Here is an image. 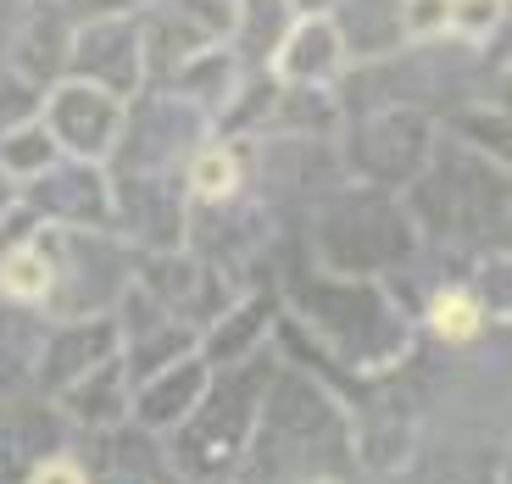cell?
<instances>
[{
  "label": "cell",
  "mask_w": 512,
  "mask_h": 484,
  "mask_svg": "<svg viewBox=\"0 0 512 484\" xmlns=\"http://www.w3.org/2000/svg\"><path fill=\"white\" fill-rule=\"evenodd\" d=\"M412 229H429L435 240H474L490 223V234H507V167L468 151L462 140L429 145V162L407 184Z\"/></svg>",
  "instance_id": "6da1fadb"
},
{
  "label": "cell",
  "mask_w": 512,
  "mask_h": 484,
  "mask_svg": "<svg viewBox=\"0 0 512 484\" xmlns=\"http://www.w3.org/2000/svg\"><path fill=\"white\" fill-rule=\"evenodd\" d=\"M262 390H268V362H229V368L206 373V390L179 423H173V440H167V457L173 468L190 473V479H218L240 462L245 440H251L256 407H262Z\"/></svg>",
  "instance_id": "7a4b0ae2"
},
{
  "label": "cell",
  "mask_w": 512,
  "mask_h": 484,
  "mask_svg": "<svg viewBox=\"0 0 512 484\" xmlns=\"http://www.w3.org/2000/svg\"><path fill=\"white\" fill-rule=\"evenodd\" d=\"M412 245H418V229L401 201L368 184V190H340L334 201H323L318 212V256L334 273H379L390 262H407Z\"/></svg>",
  "instance_id": "3957f363"
},
{
  "label": "cell",
  "mask_w": 512,
  "mask_h": 484,
  "mask_svg": "<svg viewBox=\"0 0 512 484\" xmlns=\"http://www.w3.org/2000/svg\"><path fill=\"white\" fill-rule=\"evenodd\" d=\"M301 312L318 334H329L334 351L357 368H384V362L401 351V318L396 306L384 301L368 279H340V273H323L301 290Z\"/></svg>",
  "instance_id": "277c9868"
},
{
  "label": "cell",
  "mask_w": 512,
  "mask_h": 484,
  "mask_svg": "<svg viewBox=\"0 0 512 484\" xmlns=\"http://www.w3.org/2000/svg\"><path fill=\"white\" fill-rule=\"evenodd\" d=\"M229 23H234V0H151L140 17L145 84H162L190 56L229 45Z\"/></svg>",
  "instance_id": "5b68a950"
},
{
  "label": "cell",
  "mask_w": 512,
  "mask_h": 484,
  "mask_svg": "<svg viewBox=\"0 0 512 484\" xmlns=\"http://www.w3.org/2000/svg\"><path fill=\"white\" fill-rule=\"evenodd\" d=\"M123 112L128 101L90 78H56L45 101H39V123L51 128V140L62 145V156H78V162H112L117 134H123Z\"/></svg>",
  "instance_id": "8992f818"
},
{
  "label": "cell",
  "mask_w": 512,
  "mask_h": 484,
  "mask_svg": "<svg viewBox=\"0 0 512 484\" xmlns=\"http://www.w3.org/2000/svg\"><path fill=\"white\" fill-rule=\"evenodd\" d=\"M429 145H435V123L423 112H412V106H379V112L351 123L346 156L368 184L396 190V184L418 179V167L429 162Z\"/></svg>",
  "instance_id": "52a82bcc"
},
{
  "label": "cell",
  "mask_w": 512,
  "mask_h": 484,
  "mask_svg": "<svg viewBox=\"0 0 512 484\" xmlns=\"http://www.w3.org/2000/svg\"><path fill=\"white\" fill-rule=\"evenodd\" d=\"M67 73L73 78H90L101 90L134 95L145 90V51H140V17L128 12H101V17H84L73 23V45H67ZM62 73V78H67Z\"/></svg>",
  "instance_id": "ba28073f"
},
{
  "label": "cell",
  "mask_w": 512,
  "mask_h": 484,
  "mask_svg": "<svg viewBox=\"0 0 512 484\" xmlns=\"http://www.w3.org/2000/svg\"><path fill=\"white\" fill-rule=\"evenodd\" d=\"M23 206L67 229H106L112 223V179L106 162H78V156H56L45 173L23 179Z\"/></svg>",
  "instance_id": "9c48e42d"
},
{
  "label": "cell",
  "mask_w": 512,
  "mask_h": 484,
  "mask_svg": "<svg viewBox=\"0 0 512 484\" xmlns=\"http://www.w3.org/2000/svg\"><path fill=\"white\" fill-rule=\"evenodd\" d=\"M117 357V318L112 312H90V318H62L51 334H45V345L34 351V379L45 395H62L73 379H84V373L95 368V362Z\"/></svg>",
  "instance_id": "30bf717a"
},
{
  "label": "cell",
  "mask_w": 512,
  "mask_h": 484,
  "mask_svg": "<svg viewBox=\"0 0 512 484\" xmlns=\"http://www.w3.org/2000/svg\"><path fill=\"white\" fill-rule=\"evenodd\" d=\"M346 67L351 62H346V45H340L334 23L323 12H301L290 23V34L279 39L268 73L279 78V84H295V90H334Z\"/></svg>",
  "instance_id": "8fae6325"
},
{
  "label": "cell",
  "mask_w": 512,
  "mask_h": 484,
  "mask_svg": "<svg viewBox=\"0 0 512 484\" xmlns=\"http://www.w3.org/2000/svg\"><path fill=\"white\" fill-rule=\"evenodd\" d=\"M67 45H73V12L62 0H23L12 34V67L34 78L39 90H51L67 73Z\"/></svg>",
  "instance_id": "7c38bea8"
},
{
  "label": "cell",
  "mask_w": 512,
  "mask_h": 484,
  "mask_svg": "<svg viewBox=\"0 0 512 484\" xmlns=\"http://www.w3.org/2000/svg\"><path fill=\"white\" fill-rule=\"evenodd\" d=\"M346 45V62H390L407 45L401 0H334L323 12Z\"/></svg>",
  "instance_id": "4fadbf2b"
},
{
  "label": "cell",
  "mask_w": 512,
  "mask_h": 484,
  "mask_svg": "<svg viewBox=\"0 0 512 484\" xmlns=\"http://www.w3.org/2000/svg\"><path fill=\"white\" fill-rule=\"evenodd\" d=\"M206 362L195 357V351H184L179 362H167V368H156L151 379L134 384V418H140V429H173V423L184 418V412L201 401L206 390Z\"/></svg>",
  "instance_id": "5bb4252c"
},
{
  "label": "cell",
  "mask_w": 512,
  "mask_h": 484,
  "mask_svg": "<svg viewBox=\"0 0 512 484\" xmlns=\"http://www.w3.org/2000/svg\"><path fill=\"white\" fill-rule=\"evenodd\" d=\"M62 407H67V418H78L84 429H95V434L117 429V423H123V412H128L123 357H106V362H95L84 379H73L62 390Z\"/></svg>",
  "instance_id": "9a60e30c"
},
{
  "label": "cell",
  "mask_w": 512,
  "mask_h": 484,
  "mask_svg": "<svg viewBox=\"0 0 512 484\" xmlns=\"http://www.w3.org/2000/svg\"><path fill=\"white\" fill-rule=\"evenodd\" d=\"M295 17L301 12H295L290 0H234V23H229L234 62L240 67H268Z\"/></svg>",
  "instance_id": "2e32d148"
},
{
  "label": "cell",
  "mask_w": 512,
  "mask_h": 484,
  "mask_svg": "<svg viewBox=\"0 0 512 484\" xmlns=\"http://www.w3.org/2000/svg\"><path fill=\"white\" fill-rule=\"evenodd\" d=\"M268 318H273V301H268V295H256V301H229L218 318L206 323L201 362H206V368L245 362V357H251V345L268 334Z\"/></svg>",
  "instance_id": "e0dca14e"
},
{
  "label": "cell",
  "mask_w": 512,
  "mask_h": 484,
  "mask_svg": "<svg viewBox=\"0 0 512 484\" xmlns=\"http://www.w3.org/2000/svg\"><path fill=\"white\" fill-rule=\"evenodd\" d=\"M51 273H56V256L45 251V240H12L0 251V295L12 306H45Z\"/></svg>",
  "instance_id": "ac0fdd59"
},
{
  "label": "cell",
  "mask_w": 512,
  "mask_h": 484,
  "mask_svg": "<svg viewBox=\"0 0 512 484\" xmlns=\"http://www.w3.org/2000/svg\"><path fill=\"white\" fill-rule=\"evenodd\" d=\"M240 173H245V151L240 145H195V162H190V190L201 195V201H229L234 190H240Z\"/></svg>",
  "instance_id": "d6986e66"
},
{
  "label": "cell",
  "mask_w": 512,
  "mask_h": 484,
  "mask_svg": "<svg viewBox=\"0 0 512 484\" xmlns=\"http://www.w3.org/2000/svg\"><path fill=\"white\" fill-rule=\"evenodd\" d=\"M56 156H62V145L51 140V128L39 123V117H28V123L0 134V167H6L12 179H34V173H45Z\"/></svg>",
  "instance_id": "ffe728a7"
},
{
  "label": "cell",
  "mask_w": 512,
  "mask_h": 484,
  "mask_svg": "<svg viewBox=\"0 0 512 484\" xmlns=\"http://www.w3.org/2000/svg\"><path fill=\"white\" fill-rule=\"evenodd\" d=\"M34 379V323L0 312V390Z\"/></svg>",
  "instance_id": "44dd1931"
},
{
  "label": "cell",
  "mask_w": 512,
  "mask_h": 484,
  "mask_svg": "<svg viewBox=\"0 0 512 484\" xmlns=\"http://www.w3.org/2000/svg\"><path fill=\"white\" fill-rule=\"evenodd\" d=\"M451 134H457L468 151L490 156V162H507V112H501V106H474V112H462L457 123H451Z\"/></svg>",
  "instance_id": "7402d4cb"
},
{
  "label": "cell",
  "mask_w": 512,
  "mask_h": 484,
  "mask_svg": "<svg viewBox=\"0 0 512 484\" xmlns=\"http://www.w3.org/2000/svg\"><path fill=\"white\" fill-rule=\"evenodd\" d=\"M429 329L440 340H474L479 334V295L474 290H440L429 301Z\"/></svg>",
  "instance_id": "603a6c76"
},
{
  "label": "cell",
  "mask_w": 512,
  "mask_h": 484,
  "mask_svg": "<svg viewBox=\"0 0 512 484\" xmlns=\"http://www.w3.org/2000/svg\"><path fill=\"white\" fill-rule=\"evenodd\" d=\"M39 101H45V90H39L34 78H23L17 67H0V134L28 123V117H39Z\"/></svg>",
  "instance_id": "cb8c5ba5"
},
{
  "label": "cell",
  "mask_w": 512,
  "mask_h": 484,
  "mask_svg": "<svg viewBox=\"0 0 512 484\" xmlns=\"http://www.w3.org/2000/svg\"><path fill=\"white\" fill-rule=\"evenodd\" d=\"M496 28H501V0H451L446 34H457L462 45H479V39L496 34Z\"/></svg>",
  "instance_id": "d4e9b609"
},
{
  "label": "cell",
  "mask_w": 512,
  "mask_h": 484,
  "mask_svg": "<svg viewBox=\"0 0 512 484\" xmlns=\"http://www.w3.org/2000/svg\"><path fill=\"white\" fill-rule=\"evenodd\" d=\"M401 23H407V45L446 39V28H451V0H401Z\"/></svg>",
  "instance_id": "484cf974"
},
{
  "label": "cell",
  "mask_w": 512,
  "mask_h": 484,
  "mask_svg": "<svg viewBox=\"0 0 512 484\" xmlns=\"http://www.w3.org/2000/svg\"><path fill=\"white\" fill-rule=\"evenodd\" d=\"M23 484H90V473H84V462L67 457V451H45L39 462L23 468Z\"/></svg>",
  "instance_id": "4316f807"
},
{
  "label": "cell",
  "mask_w": 512,
  "mask_h": 484,
  "mask_svg": "<svg viewBox=\"0 0 512 484\" xmlns=\"http://www.w3.org/2000/svg\"><path fill=\"white\" fill-rule=\"evenodd\" d=\"M12 206H17V179L6 173V167H0V217L12 212Z\"/></svg>",
  "instance_id": "83f0119b"
},
{
  "label": "cell",
  "mask_w": 512,
  "mask_h": 484,
  "mask_svg": "<svg viewBox=\"0 0 512 484\" xmlns=\"http://www.w3.org/2000/svg\"><path fill=\"white\" fill-rule=\"evenodd\" d=\"M290 6H295V12H329L334 0H290Z\"/></svg>",
  "instance_id": "f1b7e54d"
},
{
  "label": "cell",
  "mask_w": 512,
  "mask_h": 484,
  "mask_svg": "<svg viewBox=\"0 0 512 484\" xmlns=\"http://www.w3.org/2000/svg\"><path fill=\"white\" fill-rule=\"evenodd\" d=\"M134 6H151V0H134Z\"/></svg>",
  "instance_id": "f546056e"
}]
</instances>
